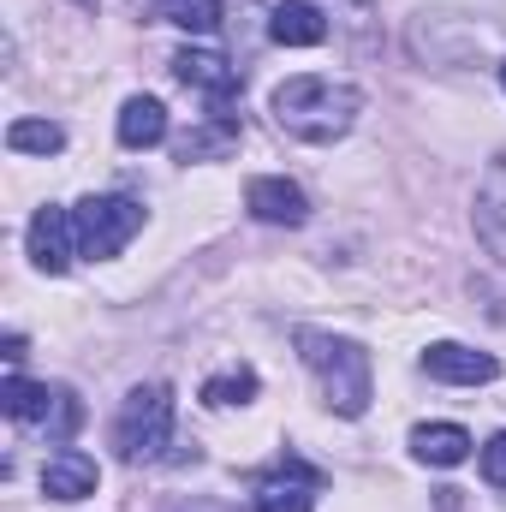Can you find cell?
Instances as JSON below:
<instances>
[{
  "label": "cell",
  "instance_id": "6da1fadb",
  "mask_svg": "<svg viewBox=\"0 0 506 512\" xmlns=\"http://www.w3.org/2000/svg\"><path fill=\"white\" fill-rule=\"evenodd\" d=\"M358 114H364V96L340 78H322V72L286 78L274 90V126L298 143H340L358 126Z\"/></svg>",
  "mask_w": 506,
  "mask_h": 512
},
{
  "label": "cell",
  "instance_id": "7a4b0ae2",
  "mask_svg": "<svg viewBox=\"0 0 506 512\" xmlns=\"http://www.w3.org/2000/svg\"><path fill=\"white\" fill-rule=\"evenodd\" d=\"M298 358L310 364V376L322 382L328 405L340 417H364L370 399H376V370H370V352L346 334H322V328H298Z\"/></svg>",
  "mask_w": 506,
  "mask_h": 512
},
{
  "label": "cell",
  "instance_id": "3957f363",
  "mask_svg": "<svg viewBox=\"0 0 506 512\" xmlns=\"http://www.w3.org/2000/svg\"><path fill=\"white\" fill-rule=\"evenodd\" d=\"M114 447L126 465H149L173 447V393L161 382H143L126 393V405L114 417Z\"/></svg>",
  "mask_w": 506,
  "mask_h": 512
},
{
  "label": "cell",
  "instance_id": "277c9868",
  "mask_svg": "<svg viewBox=\"0 0 506 512\" xmlns=\"http://www.w3.org/2000/svg\"><path fill=\"white\" fill-rule=\"evenodd\" d=\"M78 227V256H120L143 233V203L131 197H84L72 209Z\"/></svg>",
  "mask_w": 506,
  "mask_h": 512
},
{
  "label": "cell",
  "instance_id": "5b68a950",
  "mask_svg": "<svg viewBox=\"0 0 506 512\" xmlns=\"http://www.w3.org/2000/svg\"><path fill=\"white\" fill-rule=\"evenodd\" d=\"M0 411H6L12 423H42L48 441H66V435L84 423V405H78L66 387L24 382V376H6V387H0Z\"/></svg>",
  "mask_w": 506,
  "mask_h": 512
},
{
  "label": "cell",
  "instance_id": "8992f818",
  "mask_svg": "<svg viewBox=\"0 0 506 512\" xmlns=\"http://www.w3.org/2000/svg\"><path fill=\"white\" fill-rule=\"evenodd\" d=\"M173 78H179L185 90H203V96H209V108H215L209 120H233V114H227V102L239 96V84H245V78H239V66H233L227 54L185 48V54H173Z\"/></svg>",
  "mask_w": 506,
  "mask_h": 512
},
{
  "label": "cell",
  "instance_id": "52a82bcc",
  "mask_svg": "<svg viewBox=\"0 0 506 512\" xmlns=\"http://www.w3.org/2000/svg\"><path fill=\"white\" fill-rule=\"evenodd\" d=\"M316 489H322V477H316L310 465L286 459V465H274L268 477H256L251 507L256 512H310L316 507Z\"/></svg>",
  "mask_w": 506,
  "mask_h": 512
},
{
  "label": "cell",
  "instance_id": "ba28073f",
  "mask_svg": "<svg viewBox=\"0 0 506 512\" xmlns=\"http://www.w3.org/2000/svg\"><path fill=\"white\" fill-rule=\"evenodd\" d=\"M78 256V227H72V209H36L30 215V262L42 274H66Z\"/></svg>",
  "mask_w": 506,
  "mask_h": 512
},
{
  "label": "cell",
  "instance_id": "9c48e42d",
  "mask_svg": "<svg viewBox=\"0 0 506 512\" xmlns=\"http://www.w3.org/2000/svg\"><path fill=\"white\" fill-rule=\"evenodd\" d=\"M477 239L506 268V149L483 167V179H477Z\"/></svg>",
  "mask_w": 506,
  "mask_h": 512
},
{
  "label": "cell",
  "instance_id": "30bf717a",
  "mask_svg": "<svg viewBox=\"0 0 506 512\" xmlns=\"http://www.w3.org/2000/svg\"><path fill=\"white\" fill-rule=\"evenodd\" d=\"M245 209L256 221H268V227H304L310 221V197L292 179H274V173H262V179L245 185Z\"/></svg>",
  "mask_w": 506,
  "mask_h": 512
},
{
  "label": "cell",
  "instance_id": "8fae6325",
  "mask_svg": "<svg viewBox=\"0 0 506 512\" xmlns=\"http://www.w3.org/2000/svg\"><path fill=\"white\" fill-rule=\"evenodd\" d=\"M96 483H102V471H96V459L78 453V447H60V453H48V465H42V495H48V501H90Z\"/></svg>",
  "mask_w": 506,
  "mask_h": 512
},
{
  "label": "cell",
  "instance_id": "7c38bea8",
  "mask_svg": "<svg viewBox=\"0 0 506 512\" xmlns=\"http://www.w3.org/2000/svg\"><path fill=\"white\" fill-rule=\"evenodd\" d=\"M423 370H429L435 382H453V387H483V382L501 376V364H495L489 352H471V346H453V340L429 346V352H423Z\"/></svg>",
  "mask_w": 506,
  "mask_h": 512
},
{
  "label": "cell",
  "instance_id": "4fadbf2b",
  "mask_svg": "<svg viewBox=\"0 0 506 512\" xmlns=\"http://www.w3.org/2000/svg\"><path fill=\"white\" fill-rule=\"evenodd\" d=\"M268 36H274L280 48H316V42L328 36V18H322V6H310V0H280L274 18H268Z\"/></svg>",
  "mask_w": 506,
  "mask_h": 512
},
{
  "label": "cell",
  "instance_id": "5bb4252c",
  "mask_svg": "<svg viewBox=\"0 0 506 512\" xmlns=\"http://www.w3.org/2000/svg\"><path fill=\"white\" fill-rule=\"evenodd\" d=\"M411 453L423 465H465L471 459V435L459 423H423V429H411Z\"/></svg>",
  "mask_w": 506,
  "mask_h": 512
},
{
  "label": "cell",
  "instance_id": "9a60e30c",
  "mask_svg": "<svg viewBox=\"0 0 506 512\" xmlns=\"http://www.w3.org/2000/svg\"><path fill=\"white\" fill-rule=\"evenodd\" d=\"M161 137H167V108L155 96H131L120 108V143L126 149H155Z\"/></svg>",
  "mask_w": 506,
  "mask_h": 512
},
{
  "label": "cell",
  "instance_id": "2e32d148",
  "mask_svg": "<svg viewBox=\"0 0 506 512\" xmlns=\"http://www.w3.org/2000/svg\"><path fill=\"white\" fill-rule=\"evenodd\" d=\"M6 149L12 155H60L66 149V131L54 120H12L6 126Z\"/></svg>",
  "mask_w": 506,
  "mask_h": 512
},
{
  "label": "cell",
  "instance_id": "e0dca14e",
  "mask_svg": "<svg viewBox=\"0 0 506 512\" xmlns=\"http://www.w3.org/2000/svg\"><path fill=\"white\" fill-rule=\"evenodd\" d=\"M233 143H239V120H209L179 137V161H209V155H227Z\"/></svg>",
  "mask_w": 506,
  "mask_h": 512
},
{
  "label": "cell",
  "instance_id": "ac0fdd59",
  "mask_svg": "<svg viewBox=\"0 0 506 512\" xmlns=\"http://www.w3.org/2000/svg\"><path fill=\"white\" fill-rule=\"evenodd\" d=\"M155 12H161L167 24L191 30V36H209V30H221V0H155Z\"/></svg>",
  "mask_w": 506,
  "mask_h": 512
},
{
  "label": "cell",
  "instance_id": "d6986e66",
  "mask_svg": "<svg viewBox=\"0 0 506 512\" xmlns=\"http://www.w3.org/2000/svg\"><path fill=\"white\" fill-rule=\"evenodd\" d=\"M251 399H256V370H245V364L203 382V405H215V411L221 405H251Z\"/></svg>",
  "mask_w": 506,
  "mask_h": 512
},
{
  "label": "cell",
  "instance_id": "ffe728a7",
  "mask_svg": "<svg viewBox=\"0 0 506 512\" xmlns=\"http://www.w3.org/2000/svg\"><path fill=\"white\" fill-rule=\"evenodd\" d=\"M483 477H489L495 489H506V429L489 441V447H483Z\"/></svg>",
  "mask_w": 506,
  "mask_h": 512
},
{
  "label": "cell",
  "instance_id": "44dd1931",
  "mask_svg": "<svg viewBox=\"0 0 506 512\" xmlns=\"http://www.w3.org/2000/svg\"><path fill=\"white\" fill-rule=\"evenodd\" d=\"M352 6H358V12H370V0H352Z\"/></svg>",
  "mask_w": 506,
  "mask_h": 512
},
{
  "label": "cell",
  "instance_id": "7402d4cb",
  "mask_svg": "<svg viewBox=\"0 0 506 512\" xmlns=\"http://www.w3.org/2000/svg\"><path fill=\"white\" fill-rule=\"evenodd\" d=\"M501 90H506V60H501Z\"/></svg>",
  "mask_w": 506,
  "mask_h": 512
}]
</instances>
